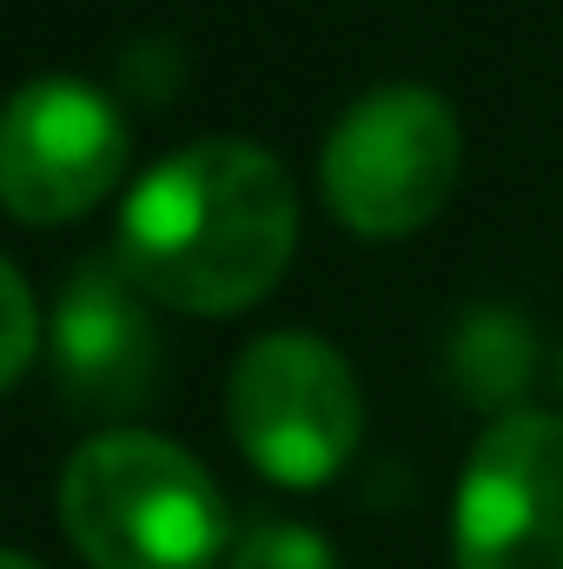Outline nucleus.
Masks as SVG:
<instances>
[{"label":"nucleus","mask_w":563,"mask_h":569,"mask_svg":"<svg viewBox=\"0 0 563 569\" xmlns=\"http://www.w3.org/2000/svg\"><path fill=\"white\" fill-rule=\"evenodd\" d=\"M298 252L292 172L253 140H199L159 159L120 212L113 259L152 305L233 318L285 279Z\"/></svg>","instance_id":"f257e3e1"},{"label":"nucleus","mask_w":563,"mask_h":569,"mask_svg":"<svg viewBox=\"0 0 563 569\" xmlns=\"http://www.w3.org/2000/svg\"><path fill=\"white\" fill-rule=\"evenodd\" d=\"M60 523L93 569H213L233 530L206 463L152 430H100L67 457Z\"/></svg>","instance_id":"f03ea898"},{"label":"nucleus","mask_w":563,"mask_h":569,"mask_svg":"<svg viewBox=\"0 0 563 569\" xmlns=\"http://www.w3.org/2000/svg\"><path fill=\"white\" fill-rule=\"evenodd\" d=\"M464 172V133L444 93L372 87L352 100L318 152V186L338 226L358 239H412L431 226Z\"/></svg>","instance_id":"7ed1b4c3"},{"label":"nucleus","mask_w":563,"mask_h":569,"mask_svg":"<svg viewBox=\"0 0 563 569\" xmlns=\"http://www.w3.org/2000/svg\"><path fill=\"white\" fill-rule=\"evenodd\" d=\"M226 425L259 477L285 490H318L352 463L365 437V391L325 338L273 331L239 351L226 385Z\"/></svg>","instance_id":"20e7f679"},{"label":"nucleus","mask_w":563,"mask_h":569,"mask_svg":"<svg viewBox=\"0 0 563 569\" xmlns=\"http://www.w3.org/2000/svg\"><path fill=\"white\" fill-rule=\"evenodd\" d=\"M451 557L457 569H563V418L504 411L471 443Z\"/></svg>","instance_id":"39448f33"},{"label":"nucleus","mask_w":563,"mask_h":569,"mask_svg":"<svg viewBox=\"0 0 563 569\" xmlns=\"http://www.w3.org/2000/svg\"><path fill=\"white\" fill-rule=\"evenodd\" d=\"M127 172V120L87 80H33L0 107V206L27 226L93 212Z\"/></svg>","instance_id":"423d86ee"},{"label":"nucleus","mask_w":563,"mask_h":569,"mask_svg":"<svg viewBox=\"0 0 563 569\" xmlns=\"http://www.w3.org/2000/svg\"><path fill=\"white\" fill-rule=\"evenodd\" d=\"M120 259L80 266L53 311V378L87 418H127L159 391V325Z\"/></svg>","instance_id":"0eeeda50"},{"label":"nucleus","mask_w":563,"mask_h":569,"mask_svg":"<svg viewBox=\"0 0 563 569\" xmlns=\"http://www.w3.org/2000/svg\"><path fill=\"white\" fill-rule=\"evenodd\" d=\"M444 378L477 411H517L537 378V331L517 305H471L444 338Z\"/></svg>","instance_id":"6e6552de"},{"label":"nucleus","mask_w":563,"mask_h":569,"mask_svg":"<svg viewBox=\"0 0 563 569\" xmlns=\"http://www.w3.org/2000/svg\"><path fill=\"white\" fill-rule=\"evenodd\" d=\"M226 569H338V557H332V543H325L318 530L273 517V523H253V530L233 543Z\"/></svg>","instance_id":"1a4fd4ad"},{"label":"nucleus","mask_w":563,"mask_h":569,"mask_svg":"<svg viewBox=\"0 0 563 569\" xmlns=\"http://www.w3.org/2000/svg\"><path fill=\"white\" fill-rule=\"evenodd\" d=\"M33 345H40V311H33V291L27 279L0 259V391L33 365Z\"/></svg>","instance_id":"9d476101"},{"label":"nucleus","mask_w":563,"mask_h":569,"mask_svg":"<svg viewBox=\"0 0 563 569\" xmlns=\"http://www.w3.org/2000/svg\"><path fill=\"white\" fill-rule=\"evenodd\" d=\"M0 569H40V563H27V557H13V550H0Z\"/></svg>","instance_id":"9b49d317"},{"label":"nucleus","mask_w":563,"mask_h":569,"mask_svg":"<svg viewBox=\"0 0 563 569\" xmlns=\"http://www.w3.org/2000/svg\"><path fill=\"white\" fill-rule=\"evenodd\" d=\"M557 385H563V365H557Z\"/></svg>","instance_id":"f8f14e48"}]
</instances>
